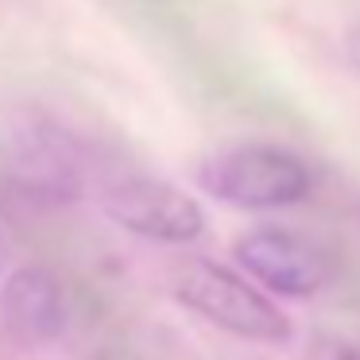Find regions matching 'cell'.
<instances>
[{
  "mask_svg": "<svg viewBox=\"0 0 360 360\" xmlns=\"http://www.w3.org/2000/svg\"><path fill=\"white\" fill-rule=\"evenodd\" d=\"M4 171L24 186L27 194L39 198H70L78 190V163H74L70 148L58 132L51 128L24 124L8 148V167Z\"/></svg>",
  "mask_w": 360,
  "mask_h": 360,
  "instance_id": "6",
  "label": "cell"
},
{
  "mask_svg": "<svg viewBox=\"0 0 360 360\" xmlns=\"http://www.w3.org/2000/svg\"><path fill=\"white\" fill-rule=\"evenodd\" d=\"M310 360H360V349L341 345V341H321L318 349L310 352Z\"/></svg>",
  "mask_w": 360,
  "mask_h": 360,
  "instance_id": "7",
  "label": "cell"
},
{
  "mask_svg": "<svg viewBox=\"0 0 360 360\" xmlns=\"http://www.w3.org/2000/svg\"><path fill=\"white\" fill-rule=\"evenodd\" d=\"M174 298L186 310L202 314L217 329H229L248 341H287L290 337V318L259 295L248 279L236 271L213 264V259H190L174 275Z\"/></svg>",
  "mask_w": 360,
  "mask_h": 360,
  "instance_id": "1",
  "label": "cell"
},
{
  "mask_svg": "<svg viewBox=\"0 0 360 360\" xmlns=\"http://www.w3.org/2000/svg\"><path fill=\"white\" fill-rule=\"evenodd\" d=\"M349 58H352V66L360 70V32L349 35Z\"/></svg>",
  "mask_w": 360,
  "mask_h": 360,
  "instance_id": "8",
  "label": "cell"
},
{
  "mask_svg": "<svg viewBox=\"0 0 360 360\" xmlns=\"http://www.w3.org/2000/svg\"><path fill=\"white\" fill-rule=\"evenodd\" d=\"M0 321L16 341L47 345L66 329V298L47 267H16L0 287Z\"/></svg>",
  "mask_w": 360,
  "mask_h": 360,
  "instance_id": "5",
  "label": "cell"
},
{
  "mask_svg": "<svg viewBox=\"0 0 360 360\" xmlns=\"http://www.w3.org/2000/svg\"><path fill=\"white\" fill-rule=\"evenodd\" d=\"M4 256H8V244H4V233H0V264H4Z\"/></svg>",
  "mask_w": 360,
  "mask_h": 360,
  "instance_id": "9",
  "label": "cell"
},
{
  "mask_svg": "<svg viewBox=\"0 0 360 360\" xmlns=\"http://www.w3.org/2000/svg\"><path fill=\"white\" fill-rule=\"evenodd\" d=\"M236 259L264 287L287 298H310L329 283V259L287 229H256L236 240Z\"/></svg>",
  "mask_w": 360,
  "mask_h": 360,
  "instance_id": "4",
  "label": "cell"
},
{
  "mask_svg": "<svg viewBox=\"0 0 360 360\" xmlns=\"http://www.w3.org/2000/svg\"><path fill=\"white\" fill-rule=\"evenodd\" d=\"M105 213L120 229L136 236H148L159 244H186L202 236L205 213L190 194L159 179H124L109 186L105 194Z\"/></svg>",
  "mask_w": 360,
  "mask_h": 360,
  "instance_id": "3",
  "label": "cell"
},
{
  "mask_svg": "<svg viewBox=\"0 0 360 360\" xmlns=\"http://www.w3.org/2000/svg\"><path fill=\"white\" fill-rule=\"evenodd\" d=\"M202 186L240 210H279L310 194V167L283 148L244 143L202 167Z\"/></svg>",
  "mask_w": 360,
  "mask_h": 360,
  "instance_id": "2",
  "label": "cell"
}]
</instances>
